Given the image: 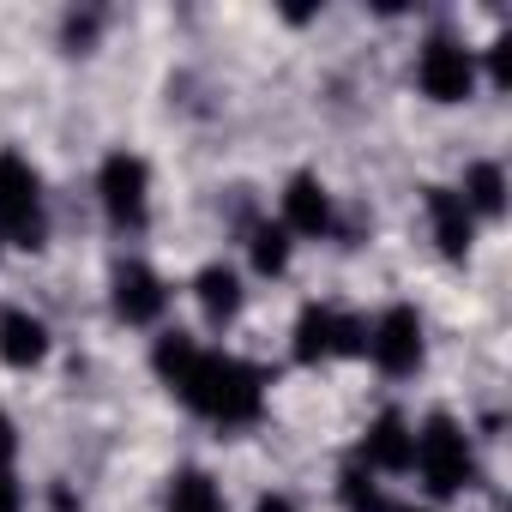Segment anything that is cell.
<instances>
[{"mask_svg": "<svg viewBox=\"0 0 512 512\" xmlns=\"http://www.w3.org/2000/svg\"><path fill=\"white\" fill-rule=\"evenodd\" d=\"M416 85L428 103H464L476 91V49L452 31H428L416 49Z\"/></svg>", "mask_w": 512, "mask_h": 512, "instance_id": "8992f818", "label": "cell"}, {"mask_svg": "<svg viewBox=\"0 0 512 512\" xmlns=\"http://www.w3.org/2000/svg\"><path fill=\"white\" fill-rule=\"evenodd\" d=\"M97 199H103V217L115 229H145L151 217V169L139 151H109L103 169H97Z\"/></svg>", "mask_w": 512, "mask_h": 512, "instance_id": "52a82bcc", "label": "cell"}, {"mask_svg": "<svg viewBox=\"0 0 512 512\" xmlns=\"http://www.w3.org/2000/svg\"><path fill=\"white\" fill-rule=\"evenodd\" d=\"M0 241L31 247V253L49 241V193H43V175L19 151H0Z\"/></svg>", "mask_w": 512, "mask_h": 512, "instance_id": "3957f363", "label": "cell"}, {"mask_svg": "<svg viewBox=\"0 0 512 512\" xmlns=\"http://www.w3.org/2000/svg\"><path fill=\"white\" fill-rule=\"evenodd\" d=\"M49 350H55V338H49L43 314H31V308H0V362L19 368V374H31V368L49 362Z\"/></svg>", "mask_w": 512, "mask_h": 512, "instance_id": "7c38bea8", "label": "cell"}, {"mask_svg": "<svg viewBox=\"0 0 512 512\" xmlns=\"http://www.w3.org/2000/svg\"><path fill=\"white\" fill-rule=\"evenodd\" d=\"M290 235H302V241H326L332 229H338V205H332V193H326V181L320 175H290V187H284V217H278Z\"/></svg>", "mask_w": 512, "mask_h": 512, "instance_id": "30bf717a", "label": "cell"}, {"mask_svg": "<svg viewBox=\"0 0 512 512\" xmlns=\"http://www.w3.org/2000/svg\"><path fill=\"white\" fill-rule=\"evenodd\" d=\"M253 512H302V506H296L290 494H278V488H272V494H260V500H253Z\"/></svg>", "mask_w": 512, "mask_h": 512, "instance_id": "ffe728a7", "label": "cell"}, {"mask_svg": "<svg viewBox=\"0 0 512 512\" xmlns=\"http://www.w3.org/2000/svg\"><path fill=\"white\" fill-rule=\"evenodd\" d=\"M344 506H350V512H392V506H386V488H380L362 464L344 470Z\"/></svg>", "mask_w": 512, "mask_h": 512, "instance_id": "e0dca14e", "label": "cell"}, {"mask_svg": "<svg viewBox=\"0 0 512 512\" xmlns=\"http://www.w3.org/2000/svg\"><path fill=\"white\" fill-rule=\"evenodd\" d=\"M109 302L127 326H157L169 314V284L145 266V260H121L109 272Z\"/></svg>", "mask_w": 512, "mask_h": 512, "instance_id": "ba28073f", "label": "cell"}, {"mask_svg": "<svg viewBox=\"0 0 512 512\" xmlns=\"http://www.w3.org/2000/svg\"><path fill=\"white\" fill-rule=\"evenodd\" d=\"M247 253H253V272H260V278H284L290 253H296V235L284 223H253L247 229Z\"/></svg>", "mask_w": 512, "mask_h": 512, "instance_id": "9a60e30c", "label": "cell"}, {"mask_svg": "<svg viewBox=\"0 0 512 512\" xmlns=\"http://www.w3.org/2000/svg\"><path fill=\"white\" fill-rule=\"evenodd\" d=\"M0 512H25V482L13 476V464H0Z\"/></svg>", "mask_w": 512, "mask_h": 512, "instance_id": "ac0fdd59", "label": "cell"}, {"mask_svg": "<svg viewBox=\"0 0 512 512\" xmlns=\"http://www.w3.org/2000/svg\"><path fill=\"white\" fill-rule=\"evenodd\" d=\"M422 211H428L434 247L446 253V260H464L470 241H476V217H470V205L458 199V187H422Z\"/></svg>", "mask_w": 512, "mask_h": 512, "instance_id": "8fae6325", "label": "cell"}, {"mask_svg": "<svg viewBox=\"0 0 512 512\" xmlns=\"http://www.w3.org/2000/svg\"><path fill=\"white\" fill-rule=\"evenodd\" d=\"M416 452V422L404 410H380L362 434V470L368 476H404Z\"/></svg>", "mask_w": 512, "mask_h": 512, "instance_id": "9c48e42d", "label": "cell"}, {"mask_svg": "<svg viewBox=\"0 0 512 512\" xmlns=\"http://www.w3.org/2000/svg\"><path fill=\"white\" fill-rule=\"evenodd\" d=\"M458 199L470 205V217H506V169H500L494 157L470 163V169H464V187H458Z\"/></svg>", "mask_w": 512, "mask_h": 512, "instance_id": "5bb4252c", "label": "cell"}, {"mask_svg": "<svg viewBox=\"0 0 512 512\" xmlns=\"http://www.w3.org/2000/svg\"><path fill=\"white\" fill-rule=\"evenodd\" d=\"M163 512H229V506H223V488L205 470H175Z\"/></svg>", "mask_w": 512, "mask_h": 512, "instance_id": "2e32d148", "label": "cell"}, {"mask_svg": "<svg viewBox=\"0 0 512 512\" xmlns=\"http://www.w3.org/2000/svg\"><path fill=\"white\" fill-rule=\"evenodd\" d=\"M362 344H368V320L338 308V302H308L296 314V332H290V356L302 368H326V362L362 356Z\"/></svg>", "mask_w": 512, "mask_h": 512, "instance_id": "277c9868", "label": "cell"}, {"mask_svg": "<svg viewBox=\"0 0 512 512\" xmlns=\"http://www.w3.org/2000/svg\"><path fill=\"white\" fill-rule=\"evenodd\" d=\"M392 512H428V506H392Z\"/></svg>", "mask_w": 512, "mask_h": 512, "instance_id": "44dd1931", "label": "cell"}, {"mask_svg": "<svg viewBox=\"0 0 512 512\" xmlns=\"http://www.w3.org/2000/svg\"><path fill=\"white\" fill-rule=\"evenodd\" d=\"M193 302H199V314H205V326H235L241 320V308H247V290H241V272L235 266H223V260H211V266H199V278H193Z\"/></svg>", "mask_w": 512, "mask_h": 512, "instance_id": "4fadbf2b", "label": "cell"}, {"mask_svg": "<svg viewBox=\"0 0 512 512\" xmlns=\"http://www.w3.org/2000/svg\"><path fill=\"white\" fill-rule=\"evenodd\" d=\"M410 470L422 476V488L434 500H452L476 482V446H470V428L446 410H434L422 428H416V452H410Z\"/></svg>", "mask_w": 512, "mask_h": 512, "instance_id": "7a4b0ae2", "label": "cell"}, {"mask_svg": "<svg viewBox=\"0 0 512 512\" xmlns=\"http://www.w3.org/2000/svg\"><path fill=\"white\" fill-rule=\"evenodd\" d=\"M13 452H19V428H13L7 410H0V464H13Z\"/></svg>", "mask_w": 512, "mask_h": 512, "instance_id": "d6986e66", "label": "cell"}, {"mask_svg": "<svg viewBox=\"0 0 512 512\" xmlns=\"http://www.w3.org/2000/svg\"><path fill=\"white\" fill-rule=\"evenodd\" d=\"M151 368L193 416H205L217 428H247L266 410V374L260 368L241 362V356H223V350H205L187 332H163L151 350Z\"/></svg>", "mask_w": 512, "mask_h": 512, "instance_id": "6da1fadb", "label": "cell"}, {"mask_svg": "<svg viewBox=\"0 0 512 512\" xmlns=\"http://www.w3.org/2000/svg\"><path fill=\"white\" fill-rule=\"evenodd\" d=\"M362 356L386 374V380H410L422 362H428V326L410 302H392L380 320H368V344Z\"/></svg>", "mask_w": 512, "mask_h": 512, "instance_id": "5b68a950", "label": "cell"}]
</instances>
